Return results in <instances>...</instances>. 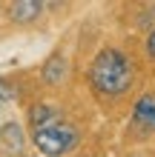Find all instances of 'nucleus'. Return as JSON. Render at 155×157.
I'll use <instances>...</instances> for the list:
<instances>
[{"instance_id": "7", "label": "nucleus", "mask_w": 155, "mask_h": 157, "mask_svg": "<svg viewBox=\"0 0 155 157\" xmlns=\"http://www.w3.org/2000/svg\"><path fill=\"white\" fill-rule=\"evenodd\" d=\"M29 123L32 128H43V126H52V123H60V112L49 103H38L29 109Z\"/></svg>"}, {"instance_id": "9", "label": "nucleus", "mask_w": 155, "mask_h": 157, "mask_svg": "<svg viewBox=\"0 0 155 157\" xmlns=\"http://www.w3.org/2000/svg\"><path fill=\"white\" fill-rule=\"evenodd\" d=\"M147 54H149V57L155 60V29L147 34Z\"/></svg>"}, {"instance_id": "6", "label": "nucleus", "mask_w": 155, "mask_h": 157, "mask_svg": "<svg viewBox=\"0 0 155 157\" xmlns=\"http://www.w3.org/2000/svg\"><path fill=\"white\" fill-rule=\"evenodd\" d=\"M69 75V63L63 54H52V57L43 63V69H40V80L46 83V86H60L63 80H66Z\"/></svg>"}, {"instance_id": "2", "label": "nucleus", "mask_w": 155, "mask_h": 157, "mask_svg": "<svg viewBox=\"0 0 155 157\" xmlns=\"http://www.w3.org/2000/svg\"><path fill=\"white\" fill-rule=\"evenodd\" d=\"M32 143L43 157H66L72 149H78L80 143V132L72 123H52L43 128H35L32 132Z\"/></svg>"}, {"instance_id": "8", "label": "nucleus", "mask_w": 155, "mask_h": 157, "mask_svg": "<svg viewBox=\"0 0 155 157\" xmlns=\"http://www.w3.org/2000/svg\"><path fill=\"white\" fill-rule=\"evenodd\" d=\"M14 97V86H9L6 80H0V103H6V100Z\"/></svg>"}, {"instance_id": "5", "label": "nucleus", "mask_w": 155, "mask_h": 157, "mask_svg": "<svg viewBox=\"0 0 155 157\" xmlns=\"http://www.w3.org/2000/svg\"><path fill=\"white\" fill-rule=\"evenodd\" d=\"M40 14H43V3H38V0H17V3L9 6V20L17 26H29Z\"/></svg>"}, {"instance_id": "3", "label": "nucleus", "mask_w": 155, "mask_h": 157, "mask_svg": "<svg viewBox=\"0 0 155 157\" xmlns=\"http://www.w3.org/2000/svg\"><path fill=\"white\" fill-rule=\"evenodd\" d=\"M26 149V134L23 126L17 120H9V123L0 126V154L3 157H20Z\"/></svg>"}, {"instance_id": "4", "label": "nucleus", "mask_w": 155, "mask_h": 157, "mask_svg": "<svg viewBox=\"0 0 155 157\" xmlns=\"http://www.w3.org/2000/svg\"><path fill=\"white\" fill-rule=\"evenodd\" d=\"M132 128L141 134H155V94H141L132 106Z\"/></svg>"}, {"instance_id": "1", "label": "nucleus", "mask_w": 155, "mask_h": 157, "mask_svg": "<svg viewBox=\"0 0 155 157\" xmlns=\"http://www.w3.org/2000/svg\"><path fill=\"white\" fill-rule=\"evenodd\" d=\"M132 80H135L132 60L121 49H101L89 66V83L95 86V91H101L106 97L124 94L132 86Z\"/></svg>"}]
</instances>
